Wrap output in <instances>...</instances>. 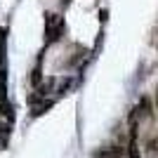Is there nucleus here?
<instances>
[{"label":"nucleus","mask_w":158,"mask_h":158,"mask_svg":"<svg viewBox=\"0 0 158 158\" xmlns=\"http://www.w3.org/2000/svg\"><path fill=\"white\" fill-rule=\"evenodd\" d=\"M5 59V31H0V64Z\"/></svg>","instance_id":"9"},{"label":"nucleus","mask_w":158,"mask_h":158,"mask_svg":"<svg viewBox=\"0 0 158 158\" xmlns=\"http://www.w3.org/2000/svg\"><path fill=\"white\" fill-rule=\"evenodd\" d=\"M52 106V99H47V102H40V104H33V116H43Z\"/></svg>","instance_id":"4"},{"label":"nucleus","mask_w":158,"mask_h":158,"mask_svg":"<svg viewBox=\"0 0 158 158\" xmlns=\"http://www.w3.org/2000/svg\"><path fill=\"white\" fill-rule=\"evenodd\" d=\"M118 156H120L118 149H104V151H99L94 158H118Z\"/></svg>","instance_id":"6"},{"label":"nucleus","mask_w":158,"mask_h":158,"mask_svg":"<svg viewBox=\"0 0 158 158\" xmlns=\"http://www.w3.org/2000/svg\"><path fill=\"white\" fill-rule=\"evenodd\" d=\"M7 142H10V127L0 125V146H5Z\"/></svg>","instance_id":"7"},{"label":"nucleus","mask_w":158,"mask_h":158,"mask_svg":"<svg viewBox=\"0 0 158 158\" xmlns=\"http://www.w3.org/2000/svg\"><path fill=\"white\" fill-rule=\"evenodd\" d=\"M156 104H158V97H156Z\"/></svg>","instance_id":"11"},{"label":"nucleus","mask_w":158,"mask_h":158,"mask_svg":"<svg viewBox=\"0 0 158 158\" xmlns=\"http://www.w3.org/2000/svg\"><path fill=\"white\" fill-rule=\"evenodd\" d=\"M106 19H109V12H106V10H102V12H99V21H102V24H104Z\"/></svg>","instance_id":"10"},{"label":"nucleus","mask_w":158,"mask_h":158,"mask_svg":"<svg viewBox=\"0 0 158 158\" xmlns=\"http://www.w3.org/2000/svg\"><path fill=\"white\" fill-rule=\"evenodd\" d=\"M0 113H2V116H5L10 123L14 120V109H12V104H10L7 99H0Z\"/></svg>","instance_id":"2"},{"label":"nucleus","mask_w":158,"mask_h":158,"mask_svg":"<svg viewBox=\"0 0 158 158\" xmlns=\"http://www.w3.org/2000/svg\"><path fill=\"white\" fill-rule=\"evenodd\" d=\"M40 78H43V76H40V61H38V64H35V69H33V76H31L33 85H38V83H40Z\"/></svg>","instance_id":"8"},{"label":"nucleus","mask_w":158,"mask_h":158,"mask_svg":"<svg viewBox=\"0 0 158 158\" xmlns=\"http://www.w3.org/2000/svg\"><path fill=\"white\" fill-rule=\"evenodd\" d=\"M61 33H64V19H59V17L52 14V12H47L45 14V35H47V43H57Z\"/></svg>","instance_id":"1"},{"label":"nucleus","mask_w":158,"mask_h":158,"mask_svg":"<svg viewBox=\"0 0 158 158\" xmlns=\"http://www.w3.org/2000/svg\"><path fill=\"white\" fill-rule=\"evenodd\" d=\"M118 158H123V156H118Z\"/></svg>","instance_id":"12"},{"label":"nucleus","mask_w":158,"mask_h":158,"mask_svg":"<svg viewBox=\"0 0 158 158\" xmlns=\"http://www.w3.org/2000/svg\"><path fill=\"white\" fill-rule=\"evenodd\" d=\"M127 158H142L139 156V149H137V142H135V130L130 135V146H127Z\"/></svg>","instance_id":"3"},{"label":"nucleus","mask_w":158,"mask_h":158,"mask_svg":"<svg viewBox=\"0 0 158 158\" xmlns=\"http://www.w3.org/2000/svg\"><path fill=\"white\" fill-rule=\"evenodd\" d=\"M7 94V71L0 69V99H5Z\"/></svg>","instance_id":"5"}]
</instances>
